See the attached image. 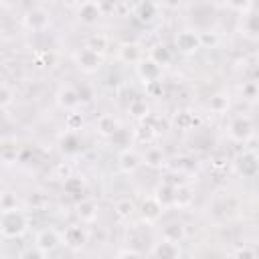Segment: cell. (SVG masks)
Returning <instances> with one entry per match:
<instances>
[{
  "instance_id": "d6986e66",
  "label": "cell",
  "mask_w": 259,
  "mask_h": 259,
  "mask_svg": "<svg viewBox=\"0 0 259 259\" xmlns=\"http://www.w3.org/2000/svg\"><path fill=\"white\" fill-rule=\"evenodd\" d=\"M178 243L164 239V243H156V247L152 249V255L156 257H178Z\"/></svg>"
},
{
  "instance_id": "52a82bcc",
  "label": "cell",
  "mask_w": 259,
  "mask_h": 259,
  "mask_svg": "<svg viewBox=\"0 0 259 259\" xmlns=\"http://www.w3.org/2000/svg\"><path fill=\"white\" fill-rule=\"evenodd\" d=\"M138 75H140V79H142L146 85L158 83V79H160V75H162V65H158L152 57L142 59V61L138 63Z\"/></svg>"
},
{
  "instance_id": "f1b7e54d",
  "label": "cell",
  "mask_w": 259,
  "mask_h": 259,
  "mask_svg": "<svg viewBox=\"0 0 259 259\" xmlns=\"http://www.w3.org/2000/svg\"><path fill=\"white\" fill-rule=\"evenodd\" d=\"M150 57H152L158 65H168L170 59H172V55H170V51H168L166 47H154V49L150 51Z\"/></svg>"
},
{
  "instance_id": "8d00e7d4",
  "label": "cell",
  "mask_w": 259,
  "mask_h": 259,
  "mask_svg": "<svg viewBox=\"0 0 259 259\" xmlns=\"http://www.w3.org/2000/svg\"><path fill=\"white\" fill-rule=\"evenodd\" d=\"M210 166H212V168H217V170H221V168H225V166H227V156H223V154L219 156V154H217V156L212 158V162H210Z\"/></svg>"
},
{
  "instance_id": "d4e9b609",
  "label": "cell",
  "mask_w": 259,
  "mask_h": 259,
  "mask_svg": "<svg viewBox=\"0 0 259 259\" xmlns=\"http://www.w3.org/2000/svg\"><path fill=\"white\" fill-rule=\"evenodd\" d=\"M144 160H146L148 166H152V168H160V166L164 164V152H162L160 148H150V150L146 152Z\"/></svg>"
},
{
  "instance_id": "e0dca14e",
  "label": "cell",
  "mask_w": 259,
  "mask_h": 259,
  "mask_svg": "<svg viewBox=\"0 0 259 259\" xmlns=\"http://www.w3.org/2000/svg\"><path fill=\"white\" fill-rule=\"evenodd\" d=\"M77 217L83 221V223H91L95 221L97 217V204L93 200H81L77 204Z\"/></svg>"
},
{
  "instance_id": "30bf717a",
  "label": "cell",
  "mask_w": 259,
  "mask_h": 259,
  "mask_svg": "<svg viewBox=\"0 0 259 259\" xmlns=\"http://www.w3.org/2000/svg\"><path fill=\"white\" fill-rule=\"evenodd\" d=\"M235 168L241 176H255L259 172V158L253 154V152H245L237 158L235 162Z\"/></svg>"
},
{
  "instance_id": "44dd1931",
  "label": "cell",
  "mask_w": 259,
  "mask_h": 259,
  "mask_svg": "<svg viewBox=\"0 0 259 259\" xmlns=\"http://www.w3.org/2000/svg\"><path fill=\"white\" fill-rule=\"evenodd\" d=\"M107 45H109V40H107L105 34H91V36L87 38V42H85V47H89L91 51H95V53H99V55H103V53L107 51Z\"/></svg>"
},
{
  "instance_id": "e575fe53",
  "label": "cell",
  "mask_w": 259,
  "mask_h": 259,
  "mask_svg": "<svg viewBox=\"0 0 259 259\" xmlns=\"http://www.w3.org/2000/svg\"><path fill=\"white\" fill-rule=\"evenodd\" d=\"M53 176L65 182V180L71 176V168H69L65 162H63V164H57V166H55V172H53Z\"/></svg>"
},
{
  "instance_id": "1f68e13d",
  "label": "cell",
  "mask_w": 259,
  "mask_h": 259,
  "mask_svg": "<svg viewBox=\"0 0 259 259\" xmlns=\"http://www.w3.org/2000/svg\"><path fill=\"white\" fill-rule=\"evenodd\" d=\"M245 30L249 34H259V10L245 18Z\"/></svg>"
},
{
  "instance_id": "60d3db41",
  "label": "cell",
  "mask_w": 259,
  "mask_h": 259,
  "mask_svg": "<svg viewBox=\"0 0 259 259\" xmlns=\"http://www.w3.org/2000/svg\"><path fill=\"white\" fill-rule=\"evenodd\" d=\"M61 2H63L65 6H69V8H73V6H79L83 0H61Z\"/></svg>"
},
{
  "instance_id": "d590c367",
  "label": "cell",
  "mask_w": 259,
  "mask_h": 259,
  "mask_svg": "<svg viewBox=\"0 0 259 259\" xmlns=\"http://www.w3.org/2000/svg\"><path fill=\"white\" fill-rule=\"evenodd\" d=\"M227 4H229L233 10L247 12V10H249V6H251V0H227Z\"/></svg>"
},
{
  "instance_id": "8992f818",
  "label": "cell",
  "mask_w": 259,
  "mask_h": 259,
  "mask_svg": "<svg viewBox=\"0 0 259 259\" xmlns=\"http://www.w3.org/2000/svg\"><path fill=\"white\" fill-rule=\"evenodd\" d=\"M101 14H103V10H101V4L97 0H83L77 6V16L85 24H95L101 18Z\"/></svg>"
},
{
  "instance_id": "7a4b0ae2",
  "label": "cell",
  "mask_w": 259,
  "mask_h": 259,
  "mask_svg": "<svg viewBox=\"0 0 259 259\" xmlns=\"http://www.w3.org/2000/svg\"><path fill=\"white\" fill-rule=\"evenodd\" d=\"M22 22H24V26H26L28 30H32V32H45V30L49 28V24H51V14H49L45 8L36 6V8H30V10L24 14Z\"/></svg>"
},
{
  "instance_id": "ac0fdd59",
  "label": "cell",
  "mask_w": 259,
  "mask_h": 259,
  "mask_svg": "<svg viewBox=\"0 0 259 259\" xmlns=\"http://www.w3.org/2000/svg\"><path fill=\"white\" fill-rule=\"evenodd\" d=\"M140 164H142V158H140L134 150H125V152L119 156V168H121L123 172H134Z\"/></svg>"
},
{
  "instance_id": "7c38bea8",
  "label": "cell",
  "mask_w": 259,
  "mask_h": 259,
  "mask_svg": "<svg viewBox=\"0 0 259 259\" xmlns=\"http://www.w3.org/2000/svg\"><path fill=\"white\" fill-rule=\"evenodd\" d=\"M154 198H156L164 208L176 206V184L164 180L162 184H158V188H156V192H154Z\"/></svg>"
},
{
  "instance_id": "f35d334b",
  "label": "cell",
  "mask_w": 259,
  "mask_h": 259,
  "mask_svg": "<svg viewBox=\"0 0 259 259\" xmlns=\"http://www.w3.org/2000/svg\"><path fill=\"white\" fill-rule=\"evenodd\" d=\"M235 255H239V257H243V255H247V257H255V255H257V251H255V249L241 247V249H237V251H235Z\"/></svg>"
},
{
  "instance_id": "484cf974",
  "label": "cell",
  "mask_w": 259,
  "mask_h": 259,
  "mask_svg": "<svg viewBox=\"0 0 259 259\" xmlns=\"http://www.w3.org/2000/svg\"><path fill=\"white\" fill-rule=\"evenodd\" d=\"M63 186H65V190H67L69 196H79L81 190H83V180L77 178V176H69V178L63 182Z\"/></svg>"
},
{
  "instance_id": "5bb4252c",
  "label": "cell",
  "mask_w": 259,
  "mask_h": 259,
  "mask_svg": "<svg viewBox=\"0 0 259 259\" xmlns=\"http://www.w3.org/2000/svg\"><path fill=\"white\" fill-rule=\"evenodd\" d=\"M119 59L123 61V63H140L142 59H144V51H142V47L138 45V42H125V45H121L119 47Z\"/></svg>"
},
{
  "instance_id": "7402d4cb",
  "label": "cell",
  "mask_w": 259,
  "mask_h": 259,
  "mask_svg": "<svg viewBox=\"0 0 259 259\" xmlns=\"http://www.w3.org/2000/svg\"><path fill=\"white\" fill-rule=\"evenodd\" d=\"M208 107H210V111H214V113H225V111L229 109V95H227V93H217V95H212V97L208 99Z\"/></svg>"
},
{
  "instance_id": "ab89813d",
  "label": "cell",
  "mask_w": 259,
  "mask_h": 259,
  "mask_svg": "<svg viewBox=\"0 0 259 259\" xmlns=\"http://www.w3.org/2000/svg\"><path fill=\"white\" fill-rule=\"evenodd\" d=\"M117 257H140V251H134V249H125V251H119Z\"/></svg>"
},
{
  "instance_id": "ffe728a7",
  "label": "cell",
  "mask_w": 259,
  "mask_h": 259,
  "mask_svg": "<svg viewBox=\"0 0 259 259\" xmlns=\"http://www.w3.org/2000/svg\"><path fill=\"white\" fill-rule=\"evenodd\" d=\"M134 210H136V206H134V202H132L130 198H119V200L113 204V212H115V217H117L119 221H127V219L134 214Z\"/></svg>"
},
{
  "instance_id": "277c9868",
  "label": "cell",
  "mask_w": 259,
  "mask_h": 259,
  "mask_svg": "<svg viewBox=\"0 0 259 259\" xmlns=\"http://www.w3.org/2000/svg\"><path fill=\"white\" fill-rule=\"evenodd\" d=\"M253 134V121L247 115H237L231 123H229V136L235 142H247Z\"/></svg>"
},
{
  "instance_id": "9a60e30c",
  "label": "cell",
  "mask_w": 259,
  "mask_h": 259,
  "mask_svg": "<svg viewBox=\"0 0 259 259\" xmlns=\"http://www.w3.org/2000/svg\"><path fill=\"white\" fill-rule=\"evenodd\" d=\"M18 158H20V146L16 144V140H4L2 142V148H0V160L6 166H10Z\"/></svg>"
},
{
  "instance_id": "6da1fadb",
  "label": "cell",
  "mask_w": 259,
  "mask_h": 259,
  "mask_svg": "<svg viewBox=\"0 0 259 259\" xmlns=\"http://www.w3.org/2000/svg\"><path fill=\"white\" fill-rule=\"evenodd\" d=\"M28 227V217L24 210L12 206V208H2L0 212V235L4 239H16L20 237Z\"/></svg>"
},
{
  "instance_id": "4fadbf2b",
  "label": "cell",
  "mask_w": 259,
  "mask_h": 259,
  "mask_svg": "<svg viewBox=\"0 0 259 259\" xmlns=\"http://www.w3.org/2000/svg\"><path fill=\"white\" fill-rule=\"evenodd\" d=\"M57 245H59V235H57V231L45 229V231H40V233L36 235V249H40L45 255L51 253Z\"/></svg>"
},
{
  "instance_id": "ba28073f",
  "label": "cell",
  "mask_w": 259,
  "mask_h": 259,
  "mask_svg": "<svg viewBox=\"0 0 259 259\" xmlns=\"http://www.w3.org/2000/svg\"><path fill=\"white\" fill-rule=\"evenodd\" d=\"M81 93L75 89V87H71V85H65V87H61L59 91H57V103H59V107L61 109H67V111H73L79 103H81Z\"/></svg>"
},
{
  "instance_id": "9c48e42d",
  "label": "cell",
  "mask_w": 259,
  "mask_h": 259,
  "mask_svg": "<svg viewBox=\"0 0 259 259\" xmlns=\"http://www.w3.org/2000/svg\"><path fill=\"white\" fill-rule=\"evenodd\" d=\"M63 241L67 247L71 249H81L85 243H87V231L79 225H69L63 233Z\"/></svg>"
},
{
  "instance_id": "83f0119b",
  "label": "cell",
  "mask_w": 259,
  "mask_h": 259,
  "mask_svg": "<svg viewBox=\"0 0 259 259\" xmlns=\"http://www.w3.org/2000/svg\"><path fill=\"white\" fill-rule=\"evenodd\" d=\"M154 14H156V4H154V2L146 0V2L140 4V8H138V18H140V20L148 22V20L154 18Z\"/></svg>"
},
{
  "instance_id": "5b68a950",
  "label": "cell",
  "mask_w": 259,
  "mask_h": 259,
  "mask_svg": "<svg viewBox=\"0 0 259 259\" xmlns=\"http://www.w3.org/2000/svg\"><path fill=\"white\" fill-rule=\"evenodd\" d=\"M176 49L184 55H192L196 53L200 47H202V38L198 32H192V30H182L176 34Z\"/></svg>"
},
{
  "instance_id": "cb8c5ba5",
  "label": "cell",
  "mask_w": 259,
  "mask_h": 259,
  "mask_svg": "<svg viewBox=\"0 0 259 259\" xmlns=\"http://www.w3.org/2000/svg\"><path fill=\"white\" fill-rule=\"evenodd\" d=\"M127 111H130L134 117H138V119L146 117V115H148V103H146V99H142V97L132 99L130 105H127Z\"/></svg>"
},
{
  "instance_id": "836d02e7",
  "label": "cell",
  "mask_w": 259,
  "mask_h": 259,
  "mask_svg": "<svg viewBox=\"0 0 259 259\" xmlns=\"http://www.w3.org/2000/svg\"><path fill=\"white\" fill-rule=\"evenodd\" d=\"M65 123H67V130L75 132V130H81L83 117H81V113H69V115H67V119H65Z\"/></svg>"
},
{
  "instance_id": "d6a6232c",
  "label": "cell",
  "mask_w": 259,
  "mask_h": 259,
  "mask_svg": "<svg viewBox=\"0 0 259 259\" xmlns=\"http://www.w3.org/2000/svg\"><path fill=\"white\" fill-rule=\"evenodd\" d=\"M77 144H79V142H77V136H75L73 132H69V134L61 140V148H63L65 152H75V150H77Z\"/></svg>"
},
{
  "instance_id": "8fae6325",
  "label": "cell",
  "mask_w": 259,
  "mask_h": 259,
  "mask_svg": "<svg viewBox=\"0 0 259 259\" xmlns=\"http://www.w3.org/2000/svg\"><path fill=\"white\" fill-rule=\"evenodd\" d=\"M162 212H164V206L152 196V198H146L144 202H142V208H140V214H142V221L146 223V225H154L160 217H162Z\"/></svg>"
},
{
  "instance_id": "74e56055",
  "label": "cell",
  "mask_w": 259,
  "mask_h": 259,
  "mask_svg": "<svg viewBox=\"0 0 259 259\" xmlns=\"http://www.w3.org/2000/svg\"><path fill=\"white\" fill-rule=\"evenodd\" d=\"M12 206H16V198H12L10 192H4L2 194V208H12Z\"/></svg>"
},
{
  "instance_id": "f546056e",
  "label": "cell",
  "mask_w": 259,
  "mask_h": 259,
  "mask_svg": "<svg viewBox=\"0 0 259 259\" xmlns=\"http://www.w3.org/2000/svg\"><path fill=\"white\" fill-rule=\"evenodd\" d=\"M14 101V91H12V87L4 81L2 83V87H0V107L6 111L8 107H10V103Z\"/></svg>"
},
{
  "instance_id": "4dcf8cb0",
  "label": "cell",
  "mask_w": 259,
  "mask_h": 259,
  "mask_svg": "<svg viewBox=\"0 0 259 259\" xmlns=\"http://www.w3.org/2000/svg\"><path fill=\"white\" fill-rule=\"evenodd\" d=\"M190 200H192V190L184 184H178L176 186V206H186V204H190Z\"/></svg>"
},
{
  "instance_id": "4316f807",
  "label": "cell",
  "mask_w": 259,
  "mask_h": 259,
  "mask_svg": "<svg viewBox=\"0 0 259 259\" xmlns=\"http://www.w3.org/2000/svg\"><path fill=\"white\" fill-rule=\"evenodd\" d=\"M182 237H184V227H182L180 223H174V225H168V227H164V239L178 243Z\"/></svg>"
},
{
  "instance_id": "603a6c76",
  "label": "cell",
  "mask_w": 259,
  "mask_h": 259,
  "mask_svg": "<svg viewBox=\"0 0 259 259\" xmlns=\"http://www.w3.org/2000/svg\"><path fill=\"white\" fill-rule=\"evenodd\" d=\"M174 123L180 127V130H194V125L198 123V117L190 111H180L174 119Z\"/></svg>"
},
{
  "instance_id": "3957f363",
  "label": "cell",
  "mask_w": 259,
  "mask_h": 259,
  "mask_svg": "<svg viewBox=\"0 0 259 259\" xmlns=\"http://www.w3.org/2000/svg\"><path fill=\"white\" fill-rule=\"evenodd\" d=\"M101 57H103V55L91 51L89 47H83V49H79V51L75 53V63H77V67H79L81 71H85V73H95V71L101 67Z\"/></svg>"
},
{
  "instance_id": "2e32d148",
  "label": "cell",
  "mask_w": 259,
  "mask_h": 259,
  "mask_svg": "<svg viewBox=\"0 0 259 259\" xmlns=\"http://www.w3.org/2000/svg\"><path fill=\"white\" fill-rule=\"evenodd\" d=\"M119 130V121L113 115H101L97 119V132L101 136H115Z\"/></svg>"
}]
</instances>
